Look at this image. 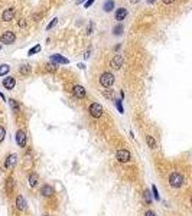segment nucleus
<instances>
[{"label": "nucleus", "mask_w": 192, "mask_h": 216, "mask_svg": "<svg viewBox=\"0 0 192 216\" xmlns=\"http://www.w3.org/2000/svg\"><path fill=\"white\" fill-rule=\"evenodd\" d=\"M100 84L104 88H110L114 84V75L111 72H103L100 75Z\"/></svg>", "instance_id": "obj_2"}, {"label": "nucleus", "mask_w": 192, "mask_h": 216, "mask_svg": "<svg viewBox=\"0 0 192 216\" xmlns=\"http://www.w3.org/2000/svg\"><path fill=\"white\" fill-rule=\"evenodd\" d=\"M0 41H1V43L10 45V43H13L15 41H16V35H15L13 32H10V30H7V32H3V35L0 36Z\"/></svg>", "instance_id": "obj_6"}, {"label": "nucleus", "mask_w": 192, "mask_h": 216, "mask_svg": "<svg viewBox=\"0 0 192 216\" xmlns=\"http://www.w3.org/2000/svg\"><path fill=\"white\" fill-rule=\"evenodd\" d=\"M45 216H48V215H45Z\"/></svg>", "instance_id": "obj_36"}, {"label": "nucleus", "mask_w": 192, "mask_h": 216, "mask_svg": "<svg viewBox=\"0 0 192 216\" xmlns=\"http://www.w3.org/2000/svg\"><path fill=\"white\" fill-rule=\"evenodd\" d=\"M172 1H175V0H163V3H166V4L168 3H172Z\"/></svg>", "instance_id": "obj_34"}, {"label": "nucleus", "mask_w": 192, "mask_h": 216, "mask_svg": "<svg viewBox=\"0 0 192 216\" xmlns=\"http://www.w3.org/2000/svg\"><path fill=\"white\" fill-rule=\"evenodd\" d=\"M136 1H139V0H131V3H136Z\"/></svg>", "instance_id": "obj_35"}, {"label": "nucleus", "mask_w": 192, "mask_h": 216, "mask_svg": "<svg viewBox=\"0 0 192 216\" xmlns=\"http://www.w3.org/2000/svg\"><path fill=\"white\" fill-rule=\"evenodd\" d=\"M45 66H46V71H49V72H56V69H58L56 63H46Z\"/></svg>", "instance_id": "obj_26"}, {"label": "nucleus", "mask_w": 192, "mask_h": 216, "mask_svg": "<svg viewBox=\"0 0 192 216\" xmlns=\"http://www.w3.org/2000/svg\"><path fill=\"white\" fill-rule=\"evenodd\" d=\"M72 92H74V95L77 97V98H84L85 97V88L81 85H75L74 88H72Z\"/></svg>", "instance_id": "obj_12"}, {"label": "nucleus", "mask_w": 192, "mask_h": 216, "mask_svg": "<svg viewBox=\"0 0 192 216\" xmlns=\"http://www.w3.org/2000/svg\"><path fill=\"white\" fill-rule=\"evenodd\" d=\"M143 199L147 202V203H152V193L149 190H145L143 192Z\"/></svg>", "instance_id": "obj_25"}, {"label": "nucleus", "mask_w": 192, "mask_h": 216, "mask_svg": "<svg viewBox=\"0 0 192 216\" xmlns=\"http://www.w3.org/2000/svg\"><path fill=\"white\" fill-rule=\"evenodd\" d=\"M169 184L172 187H175V189H179V187H182L185 184V177L178 172L170 173V176H169Z\"/></svg>", "instance_id": "obj_1"}, {"label": "nucleus", "mask_w": 192, "mask_h": 216, "mask_svg": "<svg viewBox=\"0 0 192 216\" xmlns=\"http://www.w3.org/2000/svg\"><path fill=\"white\" fill-rule=\"evenodd\" d=\"M115 159H117L118 163H129V161L131 160V154H130L129 150L120 148V150L115 151Z\"/></svg>", "instance_id": "obj_3"}, {"label": "nucleus", "mask_w": 192, "mask_h": 216, "mask_svg": "<svg viewBox=\"0 0 192 216\" xmlns=\"http://www.w3.org/2000/svg\"><path fill=\"white\" fill-rule=\"evenodd\" d=\"M56 20H58V19H54V20H52V22H51V23L48 25V28H46V29H48V30H49V29H52V28H54V26L56 25Z\"/></svg>", "instance_id": "obj_31"}, {"label": "nucleus", "mask_w": 192, "mask_h": 216, "mask_svg": "<svg viewBox=\"0 0 192 216\" xmlns=\"http://www.w3.org/2000/svg\"><path fill=\"white\" fill-rule=\"evenodd\" d=\"M93 3H94V0H88V1H85V7H90Z\"/></svg>", "instance_id": "obj_33"}, {"label": "nucleus", "mask_w": 192, "mask_h": 216, "mask_svg": "<svg viewBox=\"0 0 192 216\" xmlns=\"http://www.w3.org/2000/svg\"><path fill=\"white\" fill-rule=\"evenodd\" d=\"M15 85H16V79H15L13 77H7V78L3 79V86H4L6 89H13Z\"/></svg>", "instance_id": "obj_11"}, {"label": "nucleus", "mask_w": 192, "mask_h": 216, "mask_svg": "<svg viewBox=\"0 0 192 216\" xmlns=\"http://www.w3.org/2000/svg\"><path fill=\"white\" fill-rule=\"evenodd\" d=\"M38 181H39V176L36 173H31L29 177H28V184L31 187H36L38 186Z\"/></svg>", "instance_id": "obj_13"}, {"label": "nucleus", "mask_w": 192, "mask_h": 216, "mask_svg": "<svg viewBox=\"0 0 192 216\" xmlns=\"http://www.w3.org/2000/svg\"><path fill=\"white\" fill-rule=\"evenodd\" d=\"M13 16H15V9H6L3 12V14H1V19L4 22H9V20L13 19Z\"/></svg>", "instance_id": "obj_14"}, {"label": "nucleus", "mask_w": 192, "mask_h": 216, "mask_svg": "<svg viewBox=\"0 0 192 216\" xmlns=\"http://www.w3.org/2000/svg\"><path fill=\"white\" fill-rule=\"evenodd\" d=\"M123 62H124V59H123V55L117 53L114 58L111 59V68H113V69H120V68L123 66Z\"/></svg>", "instance_id": "obj_9"}, {"label": "nucleus", "mask_w": 192, "mask_h": 216, "mask_svg": "<svg viewBox=\"0 0 192 216\" xmlns=\"http://www.w3.org/2000/svg\"><path fill=\"white\" fill-rule=\"evenodd\" d=\"M90 115L94 118H100L103 115V107L98 102H93L90 105Z\"/></svg>", "instance_id": "obj_4"}, {"label": "nucleus", "mask_w": 192, "mask_h": 216, "mask_svg": "<svg viewBox=\"0 0 192 216\" xmlns=\"http://www.w3.org/2000/svg\"><path fill=\"white\" fill-rule=\"evenodd\" d=\"M23 161H25V163H23V169H25V170H29V169L32 167V157H31L29 154H26Z\"/></svg>", "instance_id": "obj_21"}, {"label": "nucleus", "mask_w": 192, "mask_h": 216, "mask_svg": "<svg viewBox=\"0 0 192 216\" xmlns=\"http://www.w3.org/2000/svg\"><path fill=\"white\" fill-rule=\"evenodd\" d=\"M4 137H6V130L3 126H0V143L4 140Z\"/></svg>", "instance_id": "obj_29"}, {"label": "nucleus", "mask_w": 192, "mask_h": 216, "mask_svg": "<svg viewBox=\"0 0 192 216\" xmlns=\"http://www.w3.org/2000/svg\"><path fill=\"white\" fill-rule=\"evenodd\" d=\"M4 187H6V193H7V195H12V193H13V187H15L13 177H7V179H6V184H4Z\"/></svg>", "instance_id": "obj_15"}, {"label": "nucleus", "mask_w": 192, "mask_h": 216, "mask_svg": "<svg viewBox=\"0 0 192 216\" xmlns=\"http://www.w3.org/2000/svg\"><path fill=\"white\" fill-rule=\"evenodd\" d=\"M51 61H52L54 63H68V62H70L67 58H64V56H61V55H52Z\"/></svg>", "instance_id": "obj_19"}, {"label": "nucleus", "mask_w": 192, "mask_h": 216, "mask_svg": "<svg viewBox=\"0 0 192 216\" xmlns=\"http://www.w3.org/2000/svg\"><path fill=\"white\" fill-rule=\"evenodd\" d=\"M113 7H114V1H113V0H107V1L104 3V6H103V9H104L106 12H110Z\"/></svg>", "instance_id": "obj_23"}, {"label": "nucleus", "mask_w": 192, "mask_h": 216, "mask_svg": "<svg viewBox=\"0 0 192 216\" xmlns=\"http://www.w3.org/2000/svg\"><path fill=\"white\" fill-rule=\"evenodd\" d=\"M9 105H10V108H12V111H13L15 114H19V112H20V105H19V102H17L16 99L10 98V99H9Z\"/></svg>", "instance_id": "obj_18"}, {"label": "nucleus", "mask_w": 192, "mask_h": 216, "mask_svg": "<svg viewBox=\"0 0 192 216\" xmlns=\"http://www.w3.org/2000/svg\"><path fill=\"white\" fill-rule=\"evenodd\" d=\"M16 209L19 210V212H22V210H25L26 209V200H25V197L23 196H16Z\"/></svg>", "instance_id": "obj_10"}, {"label": "nucleus", "mask_w": 192, "mask_h": 216, "mask_svg": "<svg viewBox=\"0 0 192 216\" xmlns=\"http://www.w3.org/2000/svg\"><path fill=\"white\" fill-rule=\"evenodd\" d=\"M115 107H117V110H118V112H120V114H123V112H124V108H123L121 99H115Z\"/></svg>", "instance_id": "obj_27"}, {"label": "nucleus", "mask_w": 192, "mask_h": 216, "mask_svg": "<svg viewBox=\"0 0 192 216\" xmlns=\"http://www.w3.org/2000/svg\"><path fill=\"white\" fill-rule=\"evenodd\" d=\"M16 163H17V156H16V154H10V156H7L6 160H4V169L12 170V169L16 166Z\"/></svg>", "instance_id": "obj_7"}, {"label": "nucleus", "mask_w": 192, "mask_h": 216, "mask_svg": "<svg viewBox=\"0 0 192 216\" xmlns=\"http://www.w3.org/2000/svg\"><path fill=\"white\" fill-rule=\"evenodd\" d=\"M121 32H123V26H121V25L115 26V29H114V33H115V35H120Z\"/></svg>", "instance_id": "obj_30"}, {"label": "nucleus", "mask_w": 192, "mask_h": 216, "mask_svg": "<svg viewBox=\"0 0 192 216\" xmlns=\"http://www.w3.org/2000/svg\"><path fill=\"white\" fill-rule=\"evenodd\" d=\"M145 216H156V213H154L153 210H146V213H145Z\"/></svg>", "instance_id": "obj_32"}, {"label": "nucleus", "mask_w": 192, "mask_h": 216, "mask_svg": "<svg viewBox=\"0 0 192 216\" xmlns=\"http://www.w3.org/2000/svg\"><path fill=\"white\" fill-rule=\"evenodd\" d=\"M9 71H10V65H7V63H1V65H0V77L7 75Z\"/></svg>", "instance_id": "obj_22"}, {"label": "nucleus", "mask_w": 192, "mask_h": 216, "mask_svg": "<svg viewBox=\"0 0 192 216\" xmlns=\"http://www.w3.org/2000/svg\"><path fill=\"white\" fill-rule=\"evenodd\" d=\"M126 16H127V10H126L124 7H118L117 12H115V20L121 22V20H124Z\"/></svg>", "instance_id": "obj_16"}, {"label": "nucleus", "mask_w": 192, "mask_h": 216, "mask_svg": "<svg viewBox=\"0 0 192 216\" xmlns=\"http://www.w3.org/2000/svg\"><path fill=\"white\" fill-rule=\"evenodd\" d=\"M15 138H16V143H17V146H19V147H22V148H25V147H26L28 137H26V134H25V131H23V130H17V131H16Z\"/></svg>", "instance_id": "obj_5"}, {"label": "nucleus", "mask_w": 192, "mask_h": 216, "mask_svg": "<svg viewBox=\"0 0 192 216\" xmlns=\"http://www.w3.org/2000/svg\"><path fill=\"white\" fill-rule=\"evenodd\" d=\"M146 143H147V146L154 150V148H157V143H156V140H154L152 135H146Z\"/></svg>", "instance_id": "obj_20"}, {"label": "nucleus", "mask_w": 192, "mask_h": 216, "mask_svg": "<svg viewBox=\"0 0 192 216\" xmlns=\"http://www.w3.org/2000/svg\"><path fill=\"white\" fill-rule=\"evenodd\" d=\"M54 193H55L54 186H51V184H42V187H40V195H42L43 197H51V196H54Z\"/></svg>", "instance_id": "obj_8"}, {"label": "nucleus", "mask_w": 192, "mask_h": 216, "mask_svg": "<svg viewBox=\"0 0 192 216\" xmlns=\"http://www.w3.org/2000/svg\"><path fill=\"white\" fill-rule=\"evenodd\" d=\"M31 72H32V68H31V65L25 63V65L19 66V74H20V75H23V77H28V75H31Z\"/></svg>", "instance_id": "obj_17"}, {"label": "nucleus", "mask_w": 192, "mask_h": 216, "mask_svg": "<svg viewBox=\"0 0 192 216\" xmlns=\"http://www.w3.org/2000/svg\"><path fill=\"white\" fill-rule=\"evenodd\" d=\"M152 195H153V197L157 200V202L160 200V195H159V190H157L156 184H152Z\"/></svg>", "instance_id": "obj_24"}, {"label": "nucleus", "mask_w": 192, "mask_h": 216, "mask_svg": "<svg viewBox=\"0 0 192 216\" xmlns=\"http://www.w3.org/2000/svg\"><path fill=\"white\" fill-rule=\"evenodd\" d=\"M39 50H40V45H36L35 48H32V49L28 52V55H29V56H31V55H35V53H38Z\"/></svg>", "instance_id": "obj_28"}]
</instances>
